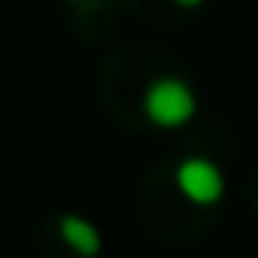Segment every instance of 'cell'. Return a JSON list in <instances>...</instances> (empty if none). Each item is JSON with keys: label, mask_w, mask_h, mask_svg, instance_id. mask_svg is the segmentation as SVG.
<instances>
[{"label": "cell", "mask_w": 258, "mask_h": 258, "mask_svg": "<svg viewBox=\"0 0 258 258\" xmlns=\"http://www.w3.org/2000/svg\"><path fill=\"white\" fill-rule=\"evenodd\" d=\"M142 106H145V117L156 127H184L198 113V99H195L191 85L180 82V78H156L145 89Z\"/></svg>", "instance_id": "6da1fadb"}, {"label": "cell", "mask_w": 258, "mask_h": 258, "mask_svg": "<svg viewBox=\"0 0 258 258\" xmlns=\"http://www.w3.org/2000/svg\"><path fill=\"white\" fill-rule=\"evenodd\" d=\"M173 180H177L180 195L187 202H195V205H216L223 198V191H226V180H223L219 166L212 159H202V156L184 159L177 166V177Z\"/></svg>", "instance_id": "7a4b0ae2"}, {"label": "cell", "mask_w": 258, "mask_h": 258, "mask_svg": "<svg viewBox=\"0 0 258 258\" xmlns=\"http://www.w3.org/2000/svg\"><path fill=\"white\" fill-rule=\"evenodd\" d=\"M60 240H64L75 254H82V258H96L99 247H103L99 230H96L85 216H75V212H68V216L60 219Z\"/></svg>", "instance_id": "3957f363"}, {"label": "cell", "mask_w": 258, "mask_h": 258, "mask_svg": "<svg viewBox=\"0 0 258 258\" xmlns=\"http://www.w3.org/2000/svg\"><path fill=\"white\" fill-rule=\"evenodd\" d=\"M177 4H184V8H195V4H202V0H177Z\"/></svg>", "instance_id": "277c9868"}]
</instances>
